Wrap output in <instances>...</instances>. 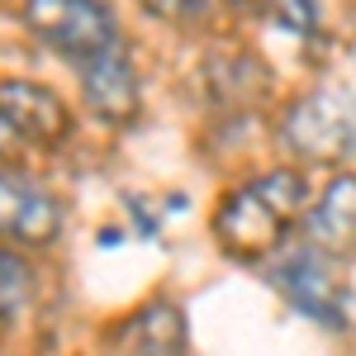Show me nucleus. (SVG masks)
Masks as SVG:
<instances>
[{
  "label": "nucleus",
  "mask_w": 356,
  "mask_h": 356,
  "mask_svg": "<svg viewBox=\"0 0 356 356\" xmlns=\"http://www.w3.org/2000/svg\"><path fill=\"white\" fill-rule=\"evenodd\" d=\"M304 204H309V186L300 171H290V166L261 171L247 186L223 195L219 214H214V243L233 261H261L300 223Z\"/></svg>",
  "instance_id": "nucleus-1"
},
{
  "label": "nucleus",
  "mask_w": 356,
  "mask_h": 356,
  "mask_svg": "<svg viewBox=\"0 0 356 356\" xmlns=\"http://www.w3.org/2000/svg\"><path fill=\"white\" fill-rule=\"evenodd\" d=\"M280 138L304 162H328V166L352 162L356 157V95L342 90V86H318V90L300 95L280 119Z\"/></svg>",
  "instance_id": "nucleus-2"
},
{
  "label": "nucleus",
  "mask_w": 356,
  "mask_h": 356,
  "mask_svg": "<svg viewBox=\"0 0 356 356\" xmlns=\"http://www.w3.org/2000/svg\"><path fill=\"white\" fill-rule=\"evenodd\" d=\"M29 29L72 62H95L100 53L119 48V19L105 0H24Z\"/></svg>",
  "instance_id": "nucleus-3"
},
{
  "label": "nucleus",
  "mask_w": 356,
  "mask_h": 356,
  "mask_svg": "<svg viewBox=\"0 0 356 356\" xmlns=\"http://www.w3.org/2000/svg\"><path fill=\"white\" fill-rule=\"evenodd\" d=\"M275 290L323 328H347V290L332 271V257L318 247H300L275 266Z\"/></svg>",
  "instance_id": "nucleus-4"
},
{
  "label": "nucleus",
  "mask_w": 356,
  "mask_h": 356,
  "mask_svg": "<svg viewBox=\"0 0 356 356\" xmlns=\"http://www.w3.org/2000/svg\"><path fill=\"white\" fill-rule=\"evenodd\" d=\"M62 233V204L43 186L24 181L19 171L0 166V238L5 243L48 247Z\"/></svg>",
  "instance_id": "nucleus-5"
},
{
  "label": "nucleus",
  "mask_w": 356,
  "mask_h": 356,
  "mask_svg": "<svg viewBox=\"0 0 356 356\" xmlns=\"http://www.w3.org/2000/svg\"><path fill=\"white\" fill-rule=\"evenodd\" d=\"M81 81H86V105H90V114L100 124L124 129V124L138 119V105H143V95H138V67H134V57H129L124 43L110 48V53H100L95 62H86Z\"/></svg>",
  "instance_id": "nucleus-6"
},
{
  "label": "nucleus",
  "mask_w": 356,
  "mask_h": 356,
  "mask_svg": "<svg viewBox=\"0 0 356 356\" xmlns=\"http://www.w3.org/2000/svg\"><path fill=\"white\" fill-rule=\"evenodd\" d=\"M0 110L24 138V147H57L72 138L67 105L38 81H0Z\"/></svg>",
  "instance_id": "nucleus-7"
},
{
  "label": "nucleus",
  "mask_w": 356,
  "mask_h": 356,
  "mask_svg": "<svg viewBox=\"0 0 356 356\" xmlns=\"http://www.w3.org/2000/svg\"><path fill=\"white\" fill-rule=\"evenodd\" d=\"M114 356H186V318L171 300H147L110 337Z\"/></svg>",
  "instance_id": "nucleus-8"
},
{
  "label": "nucleus",
  "mask_w": 356,
  "mask_h": 356,
  "mask_svg": "<svg viewBox=\"0 0 356 356\" xmlns=\"http://www.w3.org/2000/svg\"><path fill=\"white\" fill-rule=\"evenodd\" d=\"M309 247L328 252V257H342V252H356V176L342 171L332 176L323 195L309 204Z\"/></svg>",
  "instance_id": "nucleus-9"
},
{
  "label": "nucleus",
  "mask_w": 356,
  "mask_h": 356,
  "mask_svg": "<svg viewBox=\"0 0 356 356\" xmlns=\"http://www.w3.org/2000/svg\"><path fill=\"white\" fill-rule=\"evenodd\" d=\"M33 290H38L33 266H29L19 252H0V323L15 318V314H24Z\"/></svg>",
  "instance_id": "nucleus-10"
},
{
  "label": "nucleus",
  "mask_w": 356,
  "mask_h": 356,
  "mask_svg": "<svg viewBox=\"0 0 356 356\" xmlns=\"http://www.w3.org/2000/svg\"><path fill=\"white\" fill-rule=\"evenodd\" d=\"M266 15L285 33H314L318 29V0H266Z\"/></svg>",
  "instance_id": "nucleus-11"
},
{
  "label": "nucleus",
  "mask_w": 356,
  "mask_h": 356,
  "mask_svg": "<svg viewBox=\"0 0 356 356\" xmlns=\"http://www.w3.org/2000/svg\"><path fill=\"white\" fill-rule=\"evenodd\" d=\"M24 152H29L24 138L15 134V124L5 119V110H0V157H5V162H15V157H24Z\"/></svg>",
  "instance_id": "nucleus-12"
},
{
  "label": "nucleus",
  "mask_w": 356,
  "mask_h": 356,
  "mask_svg": "<svg viewBox=\"0 0 356 356\" xmlns=\"http://www.w3.org/2000/svg\"><path fill=\"white\" fill-rule=\"evenodd\" d=\"M143 10H152L157 19H176V15H186L191 10V0H138Z\"/></svg>",
  "instance_id": "nucleus-13"
},
{
  "label": "nucleus",
  "mask_w": 356,
  "mask_h": 356,
  "mask_svg": "<svg viewBox=\"0 0 356 356\" xmlns=\"http://www.w3.org/2000/svg\"><path fill=\"white\" fill-rule=\"evenodd\" d=\"M228 5H233V10H252L257 0H228Z\"/></svg>",
  "instance_id": "nucleus-14"
}]
</instances>
